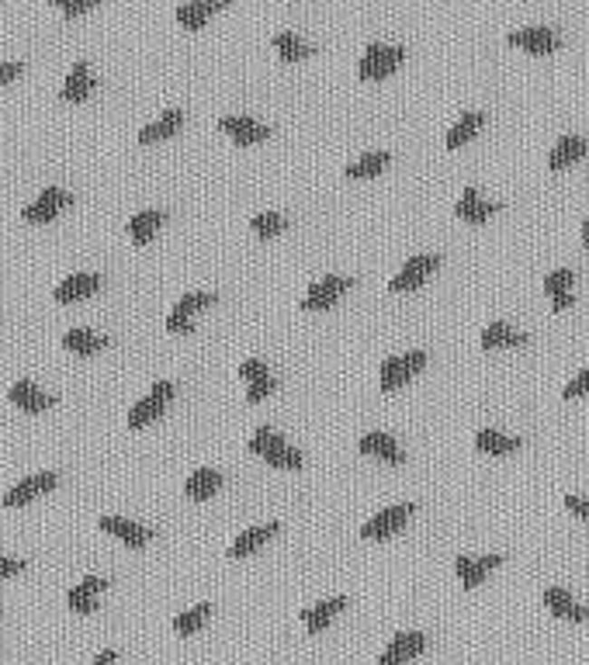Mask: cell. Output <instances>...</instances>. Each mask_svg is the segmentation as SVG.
Instances as JSON below:
<instances>
[{"mask_svg":"<svg viewBox=\"0 0 589 665\" xmlns=\"http://www.w3.org/2000/svg\"><path fill=\"white\" fill-rule=\"evenodd\" d=\"M402 56H406V49L402 45H389V42H372L368 49H364V56H361V63H357V77L361 80H381L389 77L395 66L402 63Z\"/></svg>","mask_w":589,"mask_h":665,"instance_id":"6da1fadb","label":"cell"},{"mask_svg":"<svg viewBox=\"0 0 589 665\" xmlns=\"http://www.w3.org/2000/svg\"><path fill=\"white\" fill-rule=\"evenodd\" d=\"M427 364V351H410V353H395L389 361H381V371H378V381L385 391L402 389L416 371H423Z\"/></svg>","mask_w":589,"mask_h":665,"instance_id":"7a4b0ae2","label":"cell"},{"mask_svg":"<svg viewBox=\"0 0 589 665\" xmlns=\"http://www.w3.org/2000/svg\"><path fill=\"white\" fill-rule=\"evenodd\" d=\"M174 391H177L174 381H153L150 395H142L136 406L129 410V427L139 430V427L153 423L157 416H163V410H167V406H170V399H174Z\"/></svg>","mask_w":589,"mask_h":665,"instance_id":"3957f363","label":"cell"},{"mask_svg":"<svg viewBox=\"0 0 589 665\" xmlns=\"http://www.w3.org/2000/svg\"><path fill=\"white\" fill-rule=\"evenodd\" d=\"M351 284H353V277H347V275L323 277V281H315L313 288L305 292V298H302V309H305V313H323V309L336 305V298L347 292Z\"/></svg>","mask_w":589,"mask_h":665,"instance_id":"277c9868","label":"cell"},{"mask_svg":"<svg viewBox=\"0 0 589 665\" xmlns=\"http://www.w3.org/2000/svg\"><path fill=\"white\" fill-rule=\"evenodd\" d=\"M208 305H216V294L212 292H188L177 298V305L170 309L167 315V330L170 332H195V323H191V315L198 309H208Z\"/></svg>","mask_w":589,"mask_h":665,"instance_id":"5b68a950","label":"cell"},{"mask_svg":"<svg viewBox=\"0 0 589 665\" xmlns=\"http://www.w3.org/2000/svg\"><path fill=\"white\" fill-rule=\"evenodd\" d=\"M440 267V256L437 254H416L410 256L406 264H402V271L389 281V292H412V288H420L427 275H433Z\"/></svg>","mask_w":589,"mask_h":665,"instance_id":"8992f818","label":"cell"},{"mask_svg":"<svg viewBox=\"0 0 589 665\" xmlns=\"http://www.w3.org/2000/svg\"><path fill=\"white\" fill-rule=\"evenodd\" d=\"M70 201H73L70 191H63V188H45L35 201H28V205L21 208V218H24V222H35V226H39V222H53Z\"/></svg>","mask_w":589,"mask_h":665,"instance_id":"52a82bcc","label":"cell"},{"mask_svg":"<svg viewBox=\"0 0 589 665\" xmlns=\"http://www.w3.org/2000/svg\"><path fill=\"white\" fill-rule=\"evenodd\" d=\"M412 503H395V506H385L381 513H374L372 520L361 527V537H368V541H381V537H392L395 530L402 527L406 520H410L412 513Z\"/></svg>","mask_w":589,"mask_h":665,"instance_id":"ba28073f","label":"cell"},{"mask_svg":"<svg viewBox=\"0 0 589 665\" xmlns=\"http://www.w3.org/2000/svg\"><path fill=\"white\" fill-rule=\"evenodd\" d=\"M427 648V634L423 631H402V634H395L389 648L378 655V665H406L412 662L420 651Z\"/></svg>","mask_w":589,"mask_h":665,"instance_id":"9c48e42d","label":"cell"},{"mask_svg":"<svg viewBox=\"0 0 589 665\" xmlns=\"http://www.w3.org/2000/svg\"><path fill=\"white\" fill-rule=\"evenodd\" d=\"M59 475L56 471H39V475H28V478H21L14 489L4 492V506H24V503H32V499H39L42 492L56 489Z\"/></svg>","mask_w":589,"mask_h":665,"instance_id":"30bf717a","label":"cell"},{"mask_svg":"<svg viewBox=\"0 0 589 665\" xmlns=\"http://www.w3.org/2000/svg\"><path fill=\"white\" fill-rule=\"evenodd\" d=\"M496 565H503V554H482V558L458 554V558H454V572H458V579H461V586L465 589H475L478 583H486V575H489Z\"/></svg>","mask_w":589,"mask_h":665,"instance_id":"8fae6325","label":"cell"},{"mask_svg":"<svg viewBox=\"0 0 589 665\" xmlns=\"http://www.w3.org/2000/svg\"><path fill=\"white\" fill-rule=\"evenodd\" d=\"M218 129H222V132H229L239 146H250V142H260V139L271 136V129H267L264 121L250 118V115H222L218 118Z\"/></svg>","mask_w":589,"mask_h":665,"instance_id":"7c38bea8","label":"cell"},{"mask_svg":"<svg viewBox=\"0 0 589 665\" xmlns=\"http://www.w3.org/2000/svg\"><path fill=\"white\" fill-rule=\"evenodd\" d=\"M7 399L24 412H45L53 402H56V395H49V391H42L35 381H28V378H18L11 389H7Z\"/></svg>","mask_w":589,"mask_h":665,"instance_id":"4fadbf2b","label":"cell"},{"mask_svg":"<svg viewBox=\"0 0 589 665\" xmlns=\"http://www.w3.org/2000/svg\"><path fill=\"white\" fill-rule=\"evenodd\" d=\"M108 589V579H101V575H87V579H80L77 586L66 593V607L73 610V613H94L98 610V593Z\"/></svg>","mask_w":589,"mask_h":665,"instance_id":"5bb4252c","label":"cell"},{"mask_svg":"<svg viewBox=\"0 0 589 665\" xmlns=\"http://www.w3.org/2000/svg\"><path fill=\"white\" fill-rule=\"evenodd\" d=\"M545 607H548L558 621H572V624H579V621H586L589 617V607H583L569 589H562V586L545 589Z\"/></svg>","mask_w":589,"mask_h":665,"instance_id":"9a60e30c","label":"cell"},{"mask_svg":"<svg viewBox=\"0 0 589 665\" xmlns=\"http://www.w3.org/2000/svg\"><path fill=\"white\" fill-rule=\"evenodd\" d=\"M503 205L499 201H489V198H482L475 188H465L461 191V198L454 201V216L465 218V222H486V218H492L496 212H499Z\"/></svg>","mask_w":589,"mask_h":665,"instance_id":"2e32d148","label":"cell"},{"mask_svg":"<svg viewBox=\"0 0 589 665\" xmlns=\"http://www.w3.org/2000/svg\"><path fill=\"white\" fill-rule=\"evenodd\" d=\"M94 87H98V80H94V73H91L87 59H77V63H73V70L66 73V83L59 87V98L77 104V101L91 98V94H94Z\"/></svg>","mask_w":589,"mask_h":665,"instance_id":"e0dca14e","label":"cell"},{"mask_svg":"<svg viewBox=\"0 0 589 665\" xmlns=\"http://www.w3.org/2000/svg\"><path fill=\"white\" fill-rule=\"evenodd\" d=\"M507 42L524 45V49H530V53H551V49H558V45H562V35H558L555 28H545V24H530V28H517V32H510Z\"/></svg>","mask_w":589,"mask_h":665,"instance_id":"ac0fdd59","label":"cell"},{"mask_svg":"<svg viewBox=\"0 0 589 665\" xmlns=\"http://www.w3.org/2000/svg\"><path fill=\"white\" fill-rule=\"evenodd\" d=\"M104 534H111L118 541H125L129 548H142L150 537H153V527H142L136 520H125V516H101L98 524Z\"/></svg>","mask_w":589,"mask_h":665,"instance_id":"d6986e66","label":"cell"},{"mask_svg":"<svg viewBox=\"0 0 589 665\" xmlns=\"http://www.w3.org/2000/svg\"><path fill=\"white\" fill-rule=\"evenodd\" d=\"M98 288H101V275L83 271V275L63 277L56 284V292H53V298H56V302H77V298H91Z\"/></svg>","mask_w":589,"mask_h":665,"instance_id":"ffe728a7","label":"cell"},{"mask_svg":"<svg viewBox=\"0 0 589 665\" xmlns=\"http://www.w3.org/2000/svg\"><path fill=\"white\" fill-rule=\"evenodd\" d=\"M357 450H361V454H372V458H381V461H392V465L402 461V448L395 444V437H389V433H381V430L361 433Z\"/></svg>","mask_w":589,"mask_h":665,"instance_id":"44dd1931","label":"cell"},{"mask_svg":"<svg viewBox=\"0 0 589 665\" xmlns=\"http://www.w3.org/2000/svg\"><path fill=\"white\" fill-rule=\"evenodd\" d=\"M277 530H281V524H277V520H271V524H260V527L243 530L233 545H229V558H246V554H254L260 545H267V541L275 537Z\"/></svg>","mask_w":589,"mask_h":665,"instance_id":"7402d4cb","label":"cell"},{"mask_svg":"<svg viewBox=\"0 0 589 665\" xmlns=\"http://www.w3.org/2000/svg\"><path fill=\"white\" fill-rule=\"evenodd\" d=\"M583 157H586V139L569 132V136H562L555 146H551L548 167L551 170H565V167H572L575 159H583Z\"/></svg>","mask_w":589,"mask_h":665,"instance_id":"603a6c76","label":"cell"},{"mask_svg":"<svg viewBox=\"0 0 589 665\" xmlns=\"http://www.w3.org/2000/svg\"><path fill=\"white\" fill-rule=\"evenodd\" d=\"M180 125H184V111H180V108H167L159 118H153L150 125L139 129V142L150 146V142H159V139H170Z\"/></svg>","mask_w":589,"mask_h":665,"instance_id":"cb8c5ba5","label":"cell"},{"mask_svg":"<svg viewBox=\"0 0 589 665\" xmlns=\"http://www.w3.org/2000/svg\"><path fill=\"white\" fill-rule=\"evenodd\" d=\"M575 275H572L569 267H558V271H551L545 277V292L551 294V302H555V309H572L575 305Z\"/></svg>","mask_w":589,"mask_h":665,"instance_id":"d4e9b609","label":"cell"},{"mask_svg":"<svg viewBox=\"0 0 589 665\" xmlns=\"http://www.w3.org/2000/svg\"><path fill=\"white\" fill-rule=\"evenodd\" d=\"M482 347L486 351H496V347H520V343H527V332L513 330L510 323H503V319H496V323H489L486 330H482Z\"/></svg>","mask_w":589,"mask_h":665,"instance_id":"484cf974","label":"cell"},{"mask_svg":"<svg viewBox=\"0 0 589 665\" xmlns=\"http://www.w3.org/2000/svg\"><path fill=\"white\" fill-rule=\"evenodd\" d=\"M222 489V471L216 468H198L188 475V482H184V492H188V499H212L216 492Z\"/></svg>","mask_w":589,"mask_h":665,"instance_id":"4316f807","label":"cell"},{"mask_svg":"<svg viewBox=\"0 0 589 665\" xmlns=\"http://www.w3.org/2000/svg\"><path fill=\"white\" fill-rule=\"evenodd\" d=\"M347 607V596H330V600H323V603H315V607L302 610V624L309 627V631H326L330 621H333L340 610Z\"/></svg>","mask_w":589,"mask_h":665,"instance_id":"83f0119b","label":"cell"},{"mask_svg":"<svg viewBox=\"0 0 589 665\" xmlns=\"http://www.w3.org/2000/svg\"><path fill=\"white\" fill-rule=\"evenodd\" d=\"M63 347L66 351L80 353V357H91V353H98L108 347V336L104 332H94V330H83V326H77V330L63 332Z\"/></svg>","mask_w":589,"mask_h":665,"instance_id":"f1b7e54d","label":"cell"},{"mask_svg":"<svg viewBox=\"0 0 589 665\" xmlns=\"http://www.w3.org/2000/svg\"><path fill=\"white\" fill-rule=\"evenodd\" d=\"M520 437H510V433H499L492 430V427H482V430L475 433V448L482 450V454H513V450H520Z\"/></svg>","mask_w":589,"mask_h":665,"instance_id":"f546056e","label":"cell"},{"mask_svg":"<svg viewBox=\"0 0 589 665\" xmlns=\"http://www.w3.org/2000/svg\"><path fill=\"white\" fill-rule=\"evenodd\" d=\"M218 7H222V0H188V4L177 7V21H180L184 28H201L205 21L216 14Z\"/></svg>","mask_w":589,"mask_h":665,"instance_id":"4dcf8cb0","label":"cell"},{"mask_svg":"<svg viewBox=\"0 0 589 665\" xmlns=\"http://www.w3.org/2000/svg\"><path fill=\"white\" fill-rule=\"evenodd\" d=\"M163 222H167V216H163L159 208H142V212H136V216L129 218V236H132L136 243H150Z\"/></svg>","mask_w":589,"mask_h":665,"instance_id":"1f68e13d","label":"cell"},{"mask_svg":"<svg viewBox=\"0 0 589 665\" xmlns=\"http://www.w3.org/2000/svg\"><path fill=\"white\" fill-rule=\"evenodd\" d=\"M389 163H392V153H389V149H372V153H364V157L351 159V163L343 167V174L347 177H374V174H381Z\"/></svg>","mask_w":589,"mask_h":665,"instance_id":"d6a6232c","label":"cell"},{"mask_svg":"<svg viewBox=\"0 0 589 665\" xmlns=\"http://www.w3.org/2000/svg\"><path fill=\"white\" fill-rule=\"evenodd\" d=\"M482 121H486V111H465V115L458 118L451 129H448V149L465 146V142L482 129Z\"/></svg>","mask_w":589,"mask_h":665,"instance_id":"836d02e7","label":"cell"},{"mask_svg":"<svg viewBox=\"0 0 589 665\" xmlns=\"http://www.w3.org/2000/svg\"><path fill=\"white\" fill-rule=\"evenodd\" d=\"M275 49L281 53V59H288V63H298V59L313 56V42H305L302 35H294V32H277Z\"/></svg>","mask_w":589,"mask_h":665,"instance_id":"e575fe53","label":"cell"},{"mask_svg":"<svg viewBox=\"0 0 589 665\" xmlns=\"http://www.w3.org/2000/svg\"><path fill=\"white\" fill-rule=\"evenodd\" d=\"M212 617V603H198V607L191 610H184V613H177L174 617V631L177 634H195V631H201L205 627V621Z\"/></svg>","mask_w":589,"mask_h":665,"instance_id":"d590c367","label":"cell"},{"mask_svg":"<svg viewBox=\"0 0 589 665\" xmlns=\"http://www.w3.org/2000/svg\"><path fill=\"white\" fill-rule=\"evenodd\" d=\"M264 461L275 465V468H302V450L285 444V440H277L275 448L264 454Z\"/></svg>","mask_w":589,"mask_h":665,"instance_id":"8d00e7d4","label":"cell"},{"mask_svg":"<svg viewBox=\"0 0 589 665\" xmlns=\"http://www.w3.org/2000/svg\"><path fill=\"white\" fill-rule=\"evenodd\" d=\"M250 226H254V233H256V236H264V239H271V236H277V233H281V229H285L288 222H285V216H281V212H256V216H254V222H250Z\"/></svg>","mask_w":589,"mask_h":665,"instance_id":"74e56055","label":"cell"},{"mask_svg":"<svg viewBox=\"0 0 589 665\" xmlns=\"http://www.w3.org/2000/svg\"><path fill=\"white\" fill-rule=\"evenodd\" d=\"M277 440H281V437H277V433L271 430V427H256L254 437H250V444H246V448H250V454H260V458H264L267 450L275 448Z\"/></svg>","mask_w":589,"mask_h":665,"instance_id":"f35d334b","label":"cell"},{"mask_svg":"<svg viewBox=\"0 0 589 665\" xmlns=\"http://www.w3.org/2000/svg\"><path fill=\"white\" fill-rule=\"evenodd\" d=\"M239 374H243V378H246L250 385H254V381H264V378H271V371H267V364H264V361H256V357H250V361H243V364H239Z\"/></svg>","mask_w":589,"mask_h":665,"instance_id":"ab89813d","label":"cell"},{"mask_svg":"<svg viewBox=\"0 0 589 665\" xmlns=\"http://www.w3.org/2000/svg\"><path fill=\"white\" fill-rule=\"evenodd\" d=\"M277 389V378L271 374V378H264V381H254L250 389H246V402H260V399H267L271 391Z\"/></svg>","mask_w":589,"mask_h":665,"instance_id":"60d3db41","label":"cell"},{"mask_svg":"<svg viewBox=\"0 0 589 665\" xmlns=\"http://www.w3.org/2000/svg\"><path fill=\"white\" fill-rule=\"evenodd\" d=\"M583 391H589V368H583V371L575 374L569 385L562 389V399H575V395H583Z\"/></svg>","mask_w":589,"mask_h":665,"instance_id":"b9f144b4","label":"cell"},{"mask_svg":"<svg viewBox=\"0 0 589 665\" xmlns=\"http://www.w3.org/2000/svg\"><path fill=\"white\" fill-rule=\"evenodd\" d=\"M56 7L63 14H83V11L94 7V0H56Z\"/></svg>","mask_w":589,"mask_h":665,"instance_id":"7bdbcfd3","label":"cell"},{"mask_svg":"<svg viewBox=\"0 0 589 665\" xmlns=\"http://www.w3.org/2000/svg\"><path fill=\"white\" fill-rule=\"evenodd\" d=\"M565 509L575 513V516H583V520H589V496H565Z\"/></svg>","mask_w":589,"mask_h":665,"instance_id":"ee69618b","label":"cell"},{"mask_svg":"<svg viewBox=\"0 0 589 665\" xmlns=\"http://www.w3.org/2000/svg\"><path fill=\"white\" fill-rule=\"evenodd\" d=\"M24 562L21 558H7V554H0V579H7V575H18Z\"/></svg>","mask_w":589,"mask_h":665,"instance_id":"f6af8a7d","label":"cell"},{"mask_svg":"<svg viewBox=\"0 0 589 665\" xmlns=\"http://www.w3.org/2000/svg\"><path fill=\"white\" fill-rule=\"evenodd\" d=\"M21 70H24V63H0V87H4V83H11Z\"/></svg>","mask_w":589,"mask_h":665,"instance_id":"bcb514c9","label":"cell"},{"mask_svg":"<svg viewBox=\"0 0 589 665\" xmlns=\"http://www.w3.org/2000/svg\"><path fill=\"white\" fill-rule=\"evenodd\" d=\"M91 665H118V655L111 651V648H104V651H101V655Z\"/></svg>","mask_w":589,"mask_h":665,"instance_id":"7dc6e473","label":"cell"},{"mask_svg":"<svg viewBox=\"0 0 589 665\" xmlns=\"http://www.w3.org/2000/svg\"><path fill=\"white\" fill-rule=\"evenodd\" d=\"M583 243L589 246V216H586V222H583Z\"/></svg>","mask_w":589,"mask_h":665,"instance_id":"c3c4849f","label":"cell"}]
</instances>
